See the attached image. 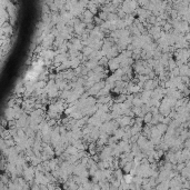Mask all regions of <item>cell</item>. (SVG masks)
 <instances>
[{
	"label": "cell",
	"instance_id": "1",
	"mask_svg": "<svg viewBox=\"0 0 190 190\" xmlns=\"http://www.w3.org/2000/svg\"><path fill=\"white\" fill-rule=\"evenodd\" d=\"M105 87H106V81H100V82L96 83L95 86H92L90 89L87 90V92L89 96H97L98 93L100 92L101 89H104Z\"/></svg>",
	"mask_w": 190,
	"mask_h": 190
},
{
	"label": "cell",
	"instance_id": "2",
	"mask_svg": "<svg viewBox=\"0 0 190 190\" xmlns=\"http://www.w3.org/2000/svg\"><path fill=\"white\" fill-rule=\"evenodd\" d=\"M120 59L118 58H114V59H110L109 60V62H108V68L111 70V71H116V70H118L119 68H120Z\"/></svg>",
	"mask_w": 190,
	"mask_h": 190
},
{
	"label": "cell",
	"instance_id": "3",
	"mask_svg": "<svg viewBox=\"0 0 190 190\" xmlns=\"http://www.w3.org/2000/svg\"><path fill=\"white\" fill-rule=\"evenodd\" d=\"M65 152H66V153H68L69 156H76V155H78V153H79V150H78V149H77L75 146L70 145V146H68V147L66 148Z\"/></svg>",
	"mask_w": 190,
	"mask_h": 190
},
{
	"label": "cell",
	"instance_id": "4",
	"mask_svg": "<svg viewBox=\"0 0 190 190\" xmlns=\"http://www.w3.org/2000/svg\"><path fill=\"white\" fill-rule=\"evenodd\" d=\"M124 134H126V131H124V128H119V129H117V130H114V136L118 139V140L124 138Z\"/></svg>",
	"mask_w": 190,
	"mask_h": 190
},
{
	"label": "cell",
	"instance_id": "5",
	"mask_svg": "<svg viewBox=\"0 0 190 190\" xmlns=\"http://www.w3.org/2000/svg\"><path fill=\"white\" fill-rule=\"evenodd\" d=\"M132 169H134V161H130V163H128L122 168V171H124V173H130Z\"/></svg>",
	"mask_w": 190,
	"mask_h": 190
},
{
	"label": "cell",
	"instance_id": "6",
	"mask_svg": "<svg viewBox=\"0 0 190 190\" xmlns=\"http://www.w3.org/2000/svg\"><path fill=\"white\" fill-rule=\"evenodd\" d=\"M124 180L126 183L130 185V183H132V181H134V176H132L131 173H124Z\"/></svg>",
	"mask_w": 190,
	"mask_h": 190
},
{
	"label": "cell",
	"instance_id": "7",
	"mask_svg": "<svg viewBox=\"0 0 190 190\" xmlns=\"http://www.w3.org/2000/svg\"><path fill=\"white\" fill-rule=\"evenodd\" d=\"M152 118H153V114L151 112H148V114H146V116L143 117V122H146L147 124H150L152 121Z\"/></svg>",
	"mask_w": 190,
	"mask_h": 190
},
{
	"label": "cell",
	"instance_id": "8",
	"mask_svg": "<svg viewBox=\"0 0 190 190\" xmlns=\"http://www.w3.org/2000/svg\"><path fill=\"white\" fill-rule=\"evenodd\" d=\"M132 182L135 183L136 186H142V183H143V178L142 177H139V176H135L134 177V181Z\"/></svg>",
	"mask_w": 190,
	"mask_h": 190
},
{
	"label": "cell",
	"instance_id": "9",
	"mask_svg": "<svg viewBox=\"0 0 190 190\" xmlns=\"http://www.w3.org/2000/svg\"><path fill=\"white\" fill-rule=\"evenodd\" d=\"M30 190H40V186L37 185V183H34L32 186H31V189Z\"/></svg>",
	"mask_w": 190,
	"mask_h": 190
},
{
	"label": "cell",
	"instance_id": "10",
	"mask_svg": "<svg viewBox=\"0 0 190 190\" xmlns=\"http://www.w3.org/2000/svg\"><path fill=\"white\" fill-rule=\"evenodd\" d=\"M48 124L50 126V127H52V126H56V120L55 119H51V120L48 121Z\"/></svg>",
	"mask_w": 190,
	"mask_h": 190
},
{
	"label": "cell",
	"instance_id": "11",
	"mask_svg": "<svg viewBox=\"0 0 190 190\" xmlns=\"http://www.w3.org/2000/svg\"><path fill=\"white\" fill-rule=\"evenodd\" d=\"M180 190H190V189H187V188H182V189H180Z\"/></svg>",
	"mask_w": 190,
	"mask_h": 190
},
{
	"label": "cell",
	"instance_id": "12",
	"mask_svg": "<svg viewBox=\"0 0 190 190\" xmlns=\"http://www.w3.org/2000/svg\"><path fill=\"white\" fill-rule=\"evenodd\" d=\"M152 190H156V189H152Z\"/></svg>",
	"mask_w": 190,
	"mask_h": 190
}]
</instances>
